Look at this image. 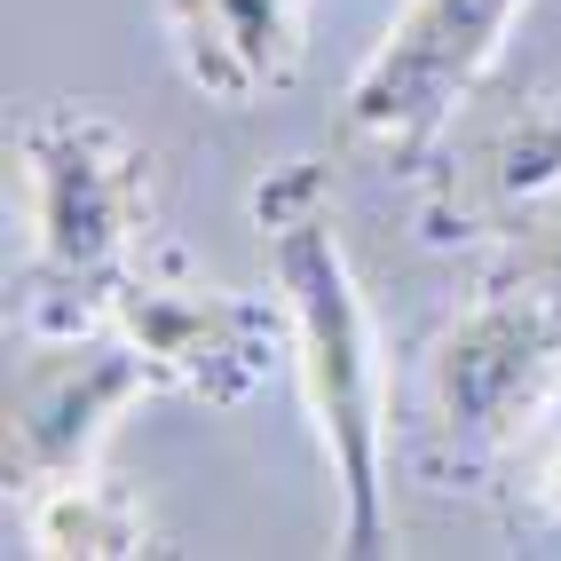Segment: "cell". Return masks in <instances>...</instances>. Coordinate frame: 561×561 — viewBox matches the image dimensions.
<instances>
[{
	"instance_id": "cell-1",
	"label": "cell",
	"mask_w": 561,
	"mask_h": 561,
	"mask_svg": "<svg viewBox=\"0 0 561 561\" xmlns=\"http://www.w3.org/2000/svg\"><path fill=\"white\" fill-rule=\"evenodd\" d=\"M253 214H261V238H270L285 348H293V371H301L324 467L341 482V553H380L388 546V364H380L371 309L356 293L348 245L332 230L309 167L270 182Z\"/></svg>"
},
{
	"instance_id": "cell-2",
	"label": "cell",
	"mask_w": 561,
	"mask_h": 561,
	"mask_svg": "<svg viewBox=\"0 0 561 561\" xmlns=\"http://www.w3.org/2000/svg\"><path fill=\"white\" fill-rule=\"evenodd\" d=\"M522 16L530 0H411L348 80V127L388 151H427L514 48Z\"/></svg>"
},
{
	"instance_id": "cell-3",
	"label": "cell",
	"mask_w": 561,
	"mask_h": 561,
	"mask_svg": "<svg viewBox=\"0 0 561 561\" xmlns=\"http://www.w3.org/2000/svg\"><path fill=\"white\" fill-rule=\"evenodd\" d=\"M16 182L41 270L64 285H103L142 230V151L95 111H48L16 142Z\"/></svg>"
},
{
	"instance_id": "cell-4",
	"label": "cell",
	"mask_w": 561,
	"mask_h": 561,
	"mask_svg": "<svg viewBox=\"0 0 561 561\" xmlns=\"http://www.w3.org/2000/svg\"><path fill=\"white\" fill-rule=\"evenodd\" d=\"M561 380V293L522 285L467 309L435 348V411L467 443H506Z\"/></svg>"
},
{
	"instance_id": "cell-5",
	"label": "cell",
	"mask_w": 561,
	"mask_h": 561,
	"mask_svg": "<svg viewBox=\"0 0 561 561\" xmlns=\"http://www.w3.org/2000/svg\"><path fill=\"white\" fill-rule=\"evenodd\" d=\"M111 332L151 364V380L191 388L214 403H238L285 332L277 301H238V293H206V285H159V277H119L103 301Z\"/></svg>"
},
{
	"instance_id": "cell-6",
	"label": "cell",
	"mask_w": 561,
	"mask_h": 561,
	"mask_svg": "<svg viewBox=\"0 0 561 561\" xmlns=\"http://www.w3.org/2000/svg\"><path fill=\"white\" fill-rule=\"evenodd\" d=\"M151 388L127 341H41L9 371V491L95 467L111 420Z\"/></svg>"
},
{
	"instance_id": "cell-7",
	"label": "cell",
	"mask_w": 561,
	"mask_h": 561,
	"mask_svg": "<svg viewBox=\"0 0 561 561\" xmlns=\"http://www.w3.org/2000/svg\"><path fill=\"white\" fill-rule=\"evenodd\" d=\"M159 16L182 80L221 103L277 88L301 64V9L293 0H159Z\"/></svg>"
},
{
	"instance_id": "cell-8",
	"label": "cell",
	"mask_w": 561,
	"mask_h": 561,
	"mask_svg": "<svg viewBox=\"0 0 561 561\" xmlns=\"http://www.w3.org/2000/svg\"><path fill=\"white\" fill-rule=\"evenodd\" d=\"M9 553H80V561H119V553H151V514H142L119 482H103L95 467L80 474H48L24 482L16 514H9Z\"/></svg>"
},
{
	"instance_id": "cell-9",
	"label": "cell",
	"mask_w": 561,
	"mask_h": 561,
	"mask_svg": "<svg viewBox=\"0 0 561 561\" xmlns=\"http://www.w3.org/2000/svg\"><path fill=\"white\" fill-rule=\"evenodd\" d=\"M514 48L530 56V95L561 103V0H530V16L514 24Z\"/></svg>"
},
{
	"instance_id": "cell-10",
	"label": "cell",
	"mask_w": 561,
	"mask_h": 561,
	"mask_svg": "<svg viewBox=\"0 0 561 561\" xmlns=\"http://www.w3.org/2000/svg\"><path fill=\"white\" fill-rule=\"evenodd\" d=\"M538 499L561 514V411H553V427H546V459H538Z\"/></svg>"
},
{
	"instance_id": "cell-11",
	"label": "cell",
	"mask_w": 561,
	"mask_h": 561,
	"mask_svg": "<svg viewBox=\"0 0 561 561\" xmlns=\"http://www.w3.org/2000/svg\"><path fill=\"white\" fill-rule=\"evenodd\" d=\"M538 285H546V293H561V221L546 230V253H538Z\"/></svg>"
}]
</instances>
